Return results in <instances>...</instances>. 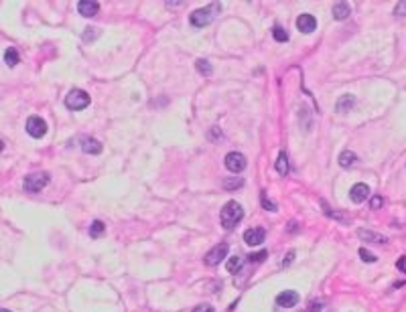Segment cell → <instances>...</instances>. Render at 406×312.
I'll list each match as a JSON object with an SVG mask.
<instances>
[{
	"mask_svg": "<svg viewBox=\"0 0 406 312\" xmlns=\"http://www.w3.org/2000/svg\"><path fill=\"white\" fill-rule=\"evenodd\" d=\"M220 219H222V225H224L226 231L234 229L244 219V209H242V205H240V203H236V201H227L226 205H224V209H222V213H220Z\"/></svg>",
	"mask_w": 406,
	"mask_h": 312,
	"instance_id": "obj_1",
	"label": "cell"
},
{
	"mask_svg": "<svg viewBox=\"0 0 406 312\" xmlns=\"http://www.w3.org/2000/svg\"><path fill=\"white\" fill-rule=\"evenodd\" d=\"M220 10H222V4L213 2V4H209L205 8H197L195 12H191L189 21H191V24L195 26V29H203V26H207L215 19V15H218Z\"/></svg>",
	"mask_w": 406,
	"mask_h": 312,
	"instance_id": "obj_2",
	"label": "cell"
},
{
	"mask_svg": "<svg viewBox=\"0 0 406 312\" xmlns=\"http://www.w3.org/2000/svg\"><path fill=\"white\" fill-rule=\"evenodd\" d=\"M90 102H91V100H90V96H88L84 89H71V91L65 96V105L69 107V110H73V112L88 107Z\"/></svg>",
	"mask_w": 406,
	"mask_h": 312,
	"instance_id": "obj_3",
	"label": "cell"
},
{
	"mask_svg": "<svg viewBox=\"0 0 406 312\" xmlns=\"http://www.w3.org/2000/svg\"><path fill=\"white\" fill-rule=\"evenodd\" d=\"M24 191L26 193H39L41 188H45L49 185V172H35L24 176Z\"/></svg>",
	"mask_w": 406,
	"mask_h": 312,
	"instance_id": "obj_4",
	"label": "cell"
},
{
	"mask_svg": "<svg viewBox=\"0 0 406 312\" xmlns=\"http://www.w3.org/2000/svg\"><path fill=\"white\" fill-rule=\"evenodd\" d=\"M227 251H229V246L227 243H218V246H213L207 253H205V257H203V262H205L207 266H220V262H224L226 257H227Z\"/></svg>",
	"mask_w": 406,
	"mask_h": 312,
	"instance_id": "obj_5",
	"label": "cell"
},
{
	"mask_svg": "<svg viewBox=\"0 0 406 312\" xmlns=\"http://www.w3.org/2000/svg\"><path fill=\"white\" fill-rule=\"evenodd\" d=\"M26 134L33 138H43L47 134V124L41 116H31L26 120Z\"/></svg>",
	"mask_w": 406,
	"mask_h": 312,
	"instance_id": "obj_6",
	"label": "cell"
},
{
	"mask_svg": "<svg viewBox=\"0 0 406 312\" xmlns=\"http://www.w3.org/2000/svg\"><path fill=\"white\" fill-rule=\"evenodd\" d=\"M246 156H244L242 152H229L226 156V168L229 172H234V174H240L244 168H246Z\"/></svg>",
	"mask_w": 406,
	"mask_h": 312,
	"instance_id": "obj_7",
	"label": "cell"
},
{
	"mask_svg": "<svg viewBox=\"0 0 406 312\" xmlns=\"http://www.w3.org/2000/svg\"><path fill=\"white\" fill-rule=\"evenodd\" d=\"M299 304V292H294V290H284L276 296V306L280 308H293Z\"/></svg>",
	"mask_w": 406,
	"mask_h": 312,
	"instance_id": "obj_8",
	"label": "cell"
},
{
	"mask_svg": "<svg viewBox=\"0 0 406 312\" xmlns=\"http://www.w3.org/2000/svg\"><path fill=\"white\" fill-rule=\"evenodd\" d=\"M266 239V231L262 227H252V229H246V233H244V241L248 243V246H260V243Z\"/></svg>",
	"mask_w": 406,
	"mask_h": 312,
	"instance_id": "obj_9",
	"label": "cell"
},
{
	"mask_svg": "<svg viewBox=\"0 0 406 312\" xmlns=\"http://www.w3.org/2000/svg\"><path fill=\"white\" fill-rule=\"evenodd\" d=\"M98 10H100V2H96V0H81V2L77 4V12L86 19L96 17Z\"/></svg>",
	"mask_w": 406,
	"mask_h": 312,
	"instance_id": "obj_10",
	"label": "cell"
},
{
	"mask_svg": "<svg viewBox=\"0 0 406 312\" xmlns=\"http://www.w3.org/2000/svg\"><path fill=\"white\" fill-rule=\"evenodd\" d=\"M296 29H299L301 33H305V35L313 33L317 29V19L313 15H301L299 19H296Z\"/></svg>",
	"mask_w": 406,
	"mask_h": 312,
	"instance_id": "obj_11",
	"label": "cell"
},
{
	"mask_svg": "<svg viewBox=\"0 0 406 312\" xmlns=\"http://www.w3.org/2000/svg\"><path fill=\"white\" fill-rule=\"evenodd\" d=\"M368 197H370V187L365 185V183H358V185L351 187V191H349V199L354 201V203H363Z\"/></svg>",
	"mask_w": 406,
	"mask_h": 312,
	"instance_id": "obj_12",
	"label": "cell"
},
{
	"mask_svg": "<svg viewBox=\"0 0 406 312\" xmlns=\"http://www.w3.org/2000/svg\"><path fill=\"white\" fill-rule=\"evenodd\" d=\"M358 237L368 241V243H386L388 241V237H384L380 233H374V231H370V229H358Z\"/></svg>",
	"mask_w": 406,
	"mask_h": 312,
	"instance_id": "obj_13",
	"label": "cell"
},
{
	"mask_svg": "<svg viewBox=\"0 0 406 312\" xmlns=\"http://www.w3.org/2000/svg\"><path fill=\"white\" fill-rule=\"evenodd\" d=\"M81 150L86 154H100L102 152V144L96 138H84L81 140Z\"/></svg>",
	"mask_w": 406,
	"mask_h": 312,
	"instance_id": "obj_14",
	"label": "cell"
},
{
	"mask_svg": "<svg viewBox=\"0 0 406 312\" xmlns=\"http://www.w3.org/2000/svg\"><path fill=\"white\" fill-rule=\"evenodd\" d=\"M351 15V6L347 2H335L333 4V19L335 21H345Z\"/></svg>",
	"mask_w": 406,
	"mask_h": 312,
	"instance_id": "obj_15",
	"label": "cell"
},
{
	"mask_svg": "<svg viewBox=\"0 0 406 312\" xmlns=\"http://www.w3.org/2000/svg\"><path fill=\"white\" fill-rule=\"evenodd\" d=\"M354 104H356L354 96H341L339 100H337V104H335V110L337 112H349L351 107H354Z\"/></svg>",
	"mask_w": 406,
	"mask_h": 312,
	"instance_id": "obj_16",
	"label": "cell"
},
{
	"mask_svg": "<svg viewBox=\"0 0 406 312\" xmlns=\"http://www.w3.org/2000/svg\"><path fill=\"white\" fill-rule=\"evenodd\" d=\"M358 162V156H356V152H351V150H343L341 154H339V166H343V168H349V166H354Z\"/></svg>",
	"mask_w": 406,
	"mask_h": 312,
	"instance_id": "obj_17",
	"label": "cell"
},
{
	"mask_svg": "<svg viewBox=\"0 0 406 312\" xmlns=\"http://www.w3.org/2000/svg\"><path fill=\"white\" fill-rule=\"evenodd\" d=\"M321 205H323V211H325V215H327V217H331V219H335V221H341V223H349V217H347V215L337 213V211H331L325 201H321Z\"/></svg>",
	"mask_w": 406,
	"mask_h": 312,
	"instance_id": "obj_18",
	"label": "cell"
},
{
	"mask_svg": "<svg viewBox=\"0 0 406 312\" xmlns=\"http://www.w3.org/2000/svg\"><path fill=\"white\" fill-rule=\"evenodd\" d=\"M276 172L282 174V176L289 174V156L284 154V152H280L278 158H276Z\"/></svg>",
	"mask_w": 406,
	"mask_h": 312,
	"instance_id": "obj_19",
	"label": "cell"
},
{
	"mask_svg": "<svg viewBox=\"0 0 406 312\" xmlns=\"http://www.w3.org/2000/svg\"><path fill=\"white\" fill-rule=\"evenodd\" d=\"M19 51L15 49V47H8L6 51H4V61H6V65L8 67H15L17 63H19Z\"/></svg>",
	"mask_w": 406,
	"mask_h": 312,
	"instance_id": "obj_20",
	"label": "cell"
},
{
	"mask_svg": "<svg viewBox=\"0 0 406 312\" xmlns=\"http://www.w3.org/2000/svg\"><path fill=\"white\" fill-rule=\"evenodd\" d=\"M244 187V179L242 176H232V179H226L224 181V188L226 191H236V188H242Z\"/></svg>",
	"mask_w": 406,
	"mask_h": 312,
	"instance_id": "obj_21",
	"label": "cell"
},
{
	"mask_svg": "<svg viewBox=\"0 0 406 312\" xmlns=\"http://www.w3.org/2000/svg\"><path fill=\"white\" fill-rule=\"evenodd\" d=\"M195 67H197V71H199L201 75H205V77H209V75L213 73V67H211L209 61H205V59H197V61H195Z\"/></svg>",
	"mask_w": 406,
	"mask_h": 312,
	"instance_id": "obj_22",
	"label": "cell"
},
{
	"mask_svg": "<svg viewBox=\"0 0 406 312\" xmlns=\"http://www.w3.org/2000/svg\"><path fill=\"white\" fill-rule=\"evenodd\" d=\"M242 264H244V260H242L240 255L229 257V260H227V272H229V274H236V272H240Z\"/></svg>",
	"mask_w": 406,
	"mask_h": 312,
	"instance_id": "obj_23",
	"label": "cell"
},
{
	"mask_svg": "<svg viewBox=\"0 0 406 312\" xmlns=\"http://www.w3.org/2000/svg\"><path fill=\"white\" fill-rule=\"evenodd\" d=\"M106 233V225L102 223V221H93L91 225H90V235L91 237H100V235H104Z\"/></svg>",
	"mask_w": 406,
	"mask_h": 312,
	"instance_id": "obj_24",
	"label": "cell"
},
{
	"mask_svg": "<svg viewBox=\"0 0 406 312\" xmlns=\"http://www.w3.org/2000/svg\"><path fill=\"white\" fill-rule=\"evenodd\" d=\"M272 37H274V41H278V43H287V41H289V33L284 31L282 26H278V24L272 29Z\"/></svg>",
	"mask_w": 406,
	"mask_h": 312,
	"instance_id": "obj_25",
	"label": "cell"
},
{
	"mask_svg": "<svg viewBox=\"0 0 406 312\" xmlns=\"http://www.w3.org/2000/svg\"><path fill=\"white\" fill-rule=\"evenodd\" d=\"M260 203H262V207H264L266 211H276V203L270 201V199L266 197V193H264V191L260 193Z\"/></svg>",
	"mask_w": 406,
	"mask_h": 312,
	"instance_id": "obj_26",
	"label": "cell"
},
{
	"mask_svg": "<svg viewBox=\"0 0 406 312\" xmlns=\"http://www.w3.org/2000/svg\"><path fill=\"white\" fill-rule=\"evenodd\" d=\"M360 257H361V260H363V262H368V264H374V262L378 260V257H376V255H374L372 251H368V250H365V248H361V250H360Z\"/></svg>",
	"mask_w": 406,
	"mask_h": 312,
	"instance_id": "obj_27",
	"label": "cell"
},
{
	"mask_svg": "<svg viewBox=\"0 0 406 312\" xmlns=\"http://www.w3.org/2000/svg\"><path fill=\"white\" fill-rule=\"evenodd\" d=\"M268 253L266 251H258V253H252L250 255V262H254V264H260V262H264V257H266Z\"/></svg>",
	"mask_w": 406,
	"mask_h": 312,
	"instance_id": "obj_28",
	"label": "cell"
},
{
	"mask_svg": "<svg viewBox=\"0 0 406 312\" xmlns=\"http://www.w3.org/2000/svg\"><path fill=\"white\" fill-rule=\"evenodd\" d=\"M394 12H396V15L406 17V0H400V2L396 4V8H394Z\"/></svg>",
	"mask_w": 406,
	"mask_h": 312,
	"instance_id": "obj_29",
	"label": "cell"
},
{
	"mask_svg": "<svg viewBox=\"0 0 406 312\" xmlns=\"http://www.w3.org/2000/svg\"><path fill=\"white\" fill-rule=\"evenodd\" d=\"M293 260H294V251H289V253H287V257H284V260L280 262V266H282V268H287V266H291V264H293Z\"/></svg>",
	"mask_w": 406,
	"mask_h": 312,
	"instance_id": "obj_30",
	"label": "cell"
},
{
	"mask_svg": "<svg viewBox=\"0 0 406 312\" xmlns=\"http://www.w3.org/2000/svg\"><path fill=\"white\" fill-rule=\"evenodd\" d=\"M193 312H215V310H213V306H209V304H199V306L193 308Z\"/></svg>",
	"mask_w": 406,
	"mask_h": 312,
	"instance_id": "obj_31",
	"label": "cell"
},
{
	"mask_svg": "<svg viewBox=\"0 0 406 312\" xmlns=\"http://www.w3.org/2000/svg\"><path fill=\"white\" fill-rule=\"evenodd\" d=\"M380 205H384V199L382 197H374L372 199V209H378Z\"/></svg>",
	"mask_w": 406,
	"mask_h": 312,
	"instance_id": "obj_32",
	"label": "cell"
},
{
	"mask_svg": "<svg viewBox=\"0 0 406 312\" xmlns=\"http://www.w3.org/2000/svg\"><path fill=\"white\" fill-rule=\"evenodd\" d=\"M2 150H4V142H2V140H0V152H2Z\"/></svg>",
	"mask_w": 406,
	"mask_h": 312,
	"instance_id": "obj_33",
	"label": "cell"
},
{
	"mask_svg": "<svg viewBox=\"0 0 406 312\" xmlns=\"http://www.w3.org/2000/svg\"><path fill=\"white\" fill-rule=\"evenodd\" d=\"M309 312H321V310H319V306H317V308H311Z\"/></svg>",
	"mask_w": 406,
	"mask_h": 312,
	"instance_id": "obj_34",
	"label": "cell"
},
{
	"mask_svg": "<svg viewBox=\"0 0 406 312\" xmlns=\"http://www.w3.org/2000/svg\"><path fill=\"white\" fill-rule=\"evenodd\" d=\"M0 312H12V310H8V308H0Z\"/></svg>",
	"mask_w": 406,
	"mask_h": 312,
	"instance_id": "obj_35",
	"label": "cell"
}]
</instances>
